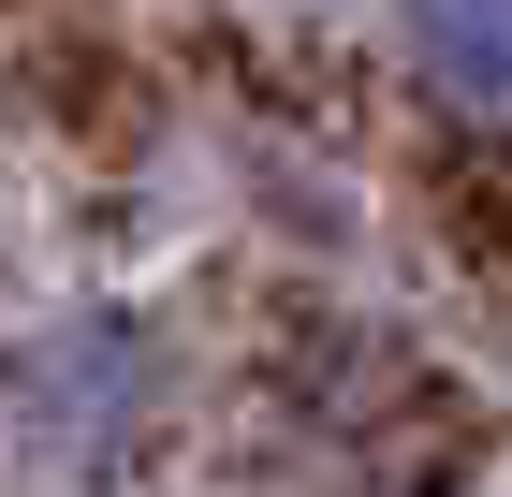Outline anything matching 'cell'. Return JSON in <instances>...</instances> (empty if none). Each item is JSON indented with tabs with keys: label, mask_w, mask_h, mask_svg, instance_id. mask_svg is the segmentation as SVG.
I'll use <instances>...</instances> for the list:
<instances>
[{
	"label": "cell",
	"mask_w": 512,
	"mask_h": 497,
	"mask_svg": "<svg viewBox=\"0 0 512 497\" xmlns=\"http://www.w3.org/2000/svg\"><path fill=\"white\" fill-rule=\"evenodd\" d=\"M381 59L425 117L512 147V0H381Z\"/></svg>",
	"instance_id": "obj_2"
},
{
	"label": "cell",
	"mask_w": 512,
	"mask_h": 497,
	"mask_svg": "<svg viewBox=\"0 0 512 497\" xmlns=\"http://www.w3.org/2000/svg\"><path fill=\"white\" fill-rule=\"evenodd\" d=\"M249 15H293V30H322V15H381V0H249Z\"/></svg>",
	"instance_id": "obj_3"
},
{
	"label": "cell",
	"mask_w": 512,
	"mask_h": 497,
	"mask_svg": "<svg viewBox=\"0 0 512 497\" xmlns=\"http://www.w3.org/2000/svg\"><path fill=\"white\" fill-rule=\"evenodd\" d=\"M191 424V337L147 293H59L0 337V468L44 497H118Z\"/></svg>",
	"instance_id": "obj_1"
}]
</instances>
